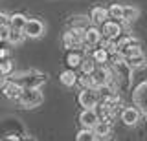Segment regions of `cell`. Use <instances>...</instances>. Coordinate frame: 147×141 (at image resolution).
<instances>
[{"instance_id":"obj_35","label":"cell","mask_w":147,"mask_h":141,"mask_svg":"<svg viewBox=\"0 0 147 141\" xmlns=\"http://www.w3.org/2000/svg\"><path fill=\"white\" fill-rule=\"evenodd\" d=\"M4 59H9V51L0 48V61H4Z\"/></svg>"},{"instance_id":"obj_36","label":"cell","mask_w":147,"mask_h":141,"mask_svg":"<svg viewBox=\"0 0 147 141\" xmlns=\"http://www.w3.org/2000/svg\"><path fill=\"white\" fill-rule=\"evenodd\" d=\"M24 141H37V139H35V138H26Z\"/></svg>"},{"instance_id":"obj_30","label":"cell","mask_w":147,"mask_h":141,"mask_svg":"<svg viewBox=\"0 0 147 141\" xmlns=\"http://www.w3.org/2000/svg\"><path fill=\"white\" fill-rule=\"evenodd\" d=\"M101 42H103V48L109 51V55H114V53H118V42H116V40L105 39V40H101Z\"/></svg>"},{"instance_id":"obj_23","label":"cell","mask_w":147,"mask_h":141,"mask_svg":"<svg viewBox=\"0 0 147 141\" xmlns=\"http://www.w3.org/2000/svg\"><path fill=\"white\" fill-rule=\"evenodd\" d=\"M116 42H118V49L127 48V46H138V44H142L140 39L134 37V35H131V33H127V35H123V37H119Z\"/></svg>"},{"instance_id":"obj_13","label":"cell","mask_w":147,"mask_h":141,"mask_svg":"<svg viewBox=\"0 0 147 141\" xmlns=\"http://www.w3.org/2000/svg\"><path fill=\"white\" fill-rule=\"evenodd\" d=\"M2 94H4V97H7V99H11V101H15V99L20 95V92H22V86L17 83V81H6V83L2 84Z\"/></svg>"},{"instance_id":"obj_27","label":"cell","mask_w":147,"mask_h":141,"mask_svg":"<svg viewBox=\"0 0 147 141\" xmlns=\"http://www.w3.org/2000/svg\"><path fill=\"white\" fill-rule=\"evenodd\" d=\"M107 9H109V19L121 22V19H123V6L121 4H112V6L107 7Z\"/></svg>"},{"instance_id":"obj_17","label":"cell","mask_w":147,"mask_h":141,"mask_svg":"<svg viewBox=\"0 0 147 141\" xmlns=\"http://www.w3.org/2000/svg\"><path fill=\"white\" fill-rule=\"evenodd\" d=\"M118 53L121 55L125 61H129V59H132V57H138V55H142L144 53V49H142V44H138V46H127V48H121V49H118Z\"/></svg>"},{"instance_id":"obj_32","label":"cell","mask_w":147,"mask_h":141,"mask_svg":"<svg viewBox=\"0 0 147 141\" xmlns=\"http://www.w3.org/2000/svg\"><path fill=\"white\" fill-rule=\"evenodd\" d=\"M7 33H9V26H0V42L7 40Z\"/></svg>"},{"instance_id":"obj_6","label":"cell","mask_w":147,"mask_h":141,"mask_svg":"<svg viewBox=\"0 0 147 141\" xmlns=\"http://www.w3.org/2000/svg\"><path fill=\"white\" fill-rule=\"evenodd\" d=\"M77 103H79L83 108H96L98 103H99L98 90H94V88H81V92L77 94Z\"/></svg>"},{"instance_id":"obj_15","label":"cell","mask_w":147,"mask_h":141,"mask_svg":"<svg viewBox=\"0 0 147 141\" xmlns=\"http://www.w3.org/2000/svg\"><path fill=\"white\" fill-rule=\"evenodd\" d=\"M138 15H140V7L127 4V6H123V19H121V22L127 26V24H131V22H134L138 19Z\"/></svg>"},{"instance_id":"obj_24","label":"cell","mask_w":147,"mask_h":141,"mask_svg":"<svg viewBox=\"0 0 147 141\" xmlns=\"http://www.w3.org/2000/svg\"><path fill=\"white\" fill-rule=\"evenodd\" d=\"M83 61V55L79 51H68L66 53V59H64V62H66V66L70 68V70H74V68H79Z\"/></svg>"},{"instance_id":"obj_10","label":"cell","mask_w":147,"mask_h":141,"mask_svg":"<svg viewBox=\"0 0 147 141\" xmlns=\"http://www.w3.org/2000/svg\"><path fill=\"white\" fill-rule=\"evenodd\" d=\"M99 117H98V112H96V108H83L81 114H79V125L81 128H94L96 125H98Z\"/></svg>"},{"instance_id":"obj_7","label":"cell","mask_w":147,"mask_h":141,"mask_svg":"<svg viewBox=\"0 0 147 141\" xmlns=\"http://www.w3.org/2000/svg\"><path fill=\"white\" fill-rule=\"evenodd\" d=\"M101 35H103V39L118 40L123 35L121 22H118V20H105L103 24H101Z\"/></svg>"},{"instance_id":"obj_12","label":"cell","mask_w":147,"mask_h":141,"mask_svg":"<svg viewBox=\"0 0 147 141\" xmlns=\"http://www.w3.org/2000/svg\"><path fill=\"white\" fill-rule=\"evenodd\" d=\"M101 40H103V35L98 26H88L85 29V46H98Z\"/></svg>"},{"instance_id":"obj_2","label":"cell","mask_w":147,"mask_h":141,"mask_svg":"<svg viewBox=\"0 0 147 141\" xmlns=\"http://www.w3.org/2000/svg\"><path fill=\"white\" fill-rule=\"evenodd\" d=\"M44 101V95L40 92V88H22L20 95L15 99L17 106L26 108V110H33V108L40 106Z\"/></svg>"},{"instance_id":"obj_18","label":"cell","mask_w":147,"mask_h":141,"mask_svg":"<svg viewBox=\"0 0 147 141\" xmlns=\"http://www.w3.org/2000/svg\"><path fill=\"white\" fill-rule=\"evenodd\" d=\"M59 81H61V84L63 86H68V88H72L74 84L77 83V75H76V72L74 70H64V72H61V75H59Z\"/></svg>"},{"instance_id":"obj_5","label":"cell","mask_w":147,"mask_h":141,"mask_svg":"<svg viewBox=\"0 0 147 141\" xmlns=\"http://www.w3.org/2000/svg\"><path fill=\"white\" fill-rule=\"evenodd\" d=\"M22 33L26 35V39H40L46 33V24L40 19H28Z\"/></svg>"},{"instance_id":"obj_11","label":"cell","mask_w":147,"mask_h":141,"mask_svg":"<svg viewBox=\"0 0 147 141\" xmlns=\"http://www.w3.org/2000/svg\"><path fill=\"white\" fill-rule=\"evenodd\" d=\"M119 119L123 121L125 126H134L140 121V110L136 106H125L119 110Z\"/></svg>"},{"instance_id":"obj_4","label":"cell","mask_w":147,"mask_h":141,"mask_svg":"<svg viewBox=\"0 0 147 141\" xmlns=\"http://www.w3.org/2000/svg\"><path fill=\"white\" fill-rule=\"evenodd\" d=\"M132 104L140 110V114L147 116V81H142L132 90Z\"/></svg>"},{"instance_id":"obj_21","label":"cell","mask_w":147,"mask_h":141,"mask_svg":"<svg viewBox=\"0 0 147 141\" xmlns=\"http://www.w3.org/2000/svg\"><path fill=\"white\" fill-rule=\"evenodd\" d=\"M127 64H129V68H131V70H142V68H147V53L144 51L142 55L129 59Z\"/></svg>"},{"instance_id":"obj_28","label":"cell","mask_w":147,"mask_h":141,"mask_svg":"<svg viewBox=\"0 0 147 141\" xmlns=\"http://www.w3.org/2000/svg\"><path fill=\"white\" fill-rule=\"evenodd\" d=\"M76 141H98V138H96L94 130H90V128H81V130L76 134Z\"/></svg>"},{"instance_id":"obj_1","label":"cell","mask_w":147,"mask_h":141,"mask_svg":"<svg viewBox=\"0 0 147 141\" xmlns=\"http://www.w3.org/2000/svg\"><path fill=\"white\" fill-rule=\"evenodd\" d=\"M9 79L17 81L22 88H40L48 81V75L39 70H26V72H13Z\"/></svg>"},{"instance_id":"obj_8","label":"cell","mask_w":147,"mask_h":141,"mask_svg":"<svg viewBox=\"0 0 147 141\" xmlns=\"http://www.w3.org/2000/svg\"><path fill=\"white\" fill-rule=\"evenodd\" d=\"M98 117H99V121H105V123H110L112 125V121L116 119V116H118V110L119 108L118 106H114V104H110V103H103V101H99L98 103Z\"/></svg>"},{"instance_id":"obj_9","label":"cell","mask_w":147,"mask_h":141,"mask_svg":"<svg viewBox=\"0 0 147 141\" xmlns=\"http://www.w3.org/2000/svg\"><path fill=\"white\" fill-rule=\"evenodd\" d=\"M112 79H114V77H112V70H110L109 66H105V64H101L99 68H96L94 74H92V81H94L96 88L112 83Z\"/></svg>"},{"instance_id":"obj_29","label":"cell","mask_w":147,"mask_h":141,"mask_svg":"<svg viewBox=\"0 0 147 141\" xmlns=\"http://www.w3.org/2000/svg\"><path fill=\"white\" fill-rule=\"evenodd\" d=\"M15 72V64L11 59H4L0 61V75H11Z\"/></svg>"},{"instance_id":"obj_22","label":"cell","mask_w":147,"mask_h":141,"mask_svg":"<svg viewBox=\"0 0 147 141\" xmlns=\"http://www.w3.org/2000/svg\"><path fill=\"white\" fill-rule=\"evenodd\" d=\"M24 39H26V35L22 33L20 29H13V28H9V33H7V40H6V42H9L11 46H18V44L24 42Z\"/></svg>"},{"instance_id":"obj_20","label":"cell","mask_w":147,"mask_h":141,"mask_svg":"<svg viewBox=\"0 0 147 141\" xmlns=\"http://www.w3.org/2000/svg\"><path fill=\"white\" fill-rule=\"evenodd\" d=\"M90 26V19L86 15H76L70 19V28H76V29H86Z\"/></svg>"},{"instance_id":"obj_33","label":"cell","mask_w":147,"mask_h":141,"mask_svg":"<svg viewBox=\"0 0 147 141\" xmlns=\"http://www.w3.org/2000/svg\"><path fill=\"white\" fill-rule=\"evenodd\" d=\"M0 26H9V15L0 13Z\"/></svg>"},{"instance_id":"obj_31","label":"cell","mask_w":147,"mask_h":141,"mask_svg":"<svg viewBox=\"0 0 147 141\" xmlns=\"http://www.w3.org/2000/svg\"><path fill=\"white\" fill-rule=\"evenodd\" d=\"M77 83H79L81 88H94L96 90L94 81H92V75H83L81 74V77H77Z\"/></svg>"},{"instance_id":"obj_26","label":"cell","mask_w":147,"mask_h":141,"mask_svg":"<svg viewBox=\"0 0 147 141\" xmlns=\"http://www.w3.org/2000/svg\"><path fill=\"white\" fill-rule=\"evenodd\" d=\"M79 70H81V74L83 75H92L94 74V70H96V62H94V59H83L81 61V64H79Z\"/></svg>"},{"instance_id":"obj_19","label":"cell","mask_w":147,"mask_h":141,"mask_svg":"<svg viewBox=\"0 0 147 141\" xmlns=\"http://www.w3.org/2000/svg\"><path fill=\"white\" fill-rule=\"evenodd\" d=\"M26 20H28V17H24L22 13H13V15L9 17V28L22 31L24 26H26Z\"/></svg>"},{"instance_id":"obj_3","label":"cell","mask_w":147,"mask_h":141,"mask_svg":"<svg viewBox=\"0 0 147 141\" xmlns=\"http://www.w3.org/2000/svg\"><path fill=\"white\" fill-rule=\"evenodd\" d=\"M85 44V29H76V28H68L63 33V46L66 49H74Z\"/></svg>"},{"instance_id":"obj_34","label":"cell","mask_w":147,"mask_h":141,"mask_svg":"<svg viewBox=\"0 0 147 141\" xmlns=\"http://www.w3.org/2000/svg\"><path fill=\"white\" fill-rule=\"evenodd\" d=\"M4 141H24V139L18 138V136H15V134H9V136H6V138H4Z\"/></svg>"},{"instance_id":"obj_16","label":"cell","mask_w":147,"mask_h":141,"mask_svg":"<svg viewBox=\"0 0 147 141\" xmlns=\"http://www.w3.org/2000/svg\"><path fill=\"white\" fill-rule=\"evenodd\" d=\"M92 130H94L96 138L107 139L109 136H110V132H112V125H110V123H105V121H98V125H96Z\"/></svg>"},{"instance_id":"obj_14","label":"cell","mask_w":147,"mask_h":141,"mask_svg":"<svg viewBox=\"0 0 147 141\" xmlns=\"http://www.w3.org/2000/svg\"><path fill=\"white\" fill-rule=\"evenodd\" d=\"M88 19H90V22L94 26H99V24H103L105 20H109V9L103 7V6H96V7L90 9Z\"/></svg>"},{"instance_id":"obj_25","label":"cell","mask_w":147,"mask_h":141,"mask_svg":"<svg viewBox=\"0 0 147 141\" xmlns=\"http://www.w3.org/2000/svg\"><path fill=\"white\" fill-rule=\"evenodd\" d=\"M92 59H94V62H98V64H107L110 55H109V51L105 48H98V49L92 51Z\"/></svg>"}]
</instances>
